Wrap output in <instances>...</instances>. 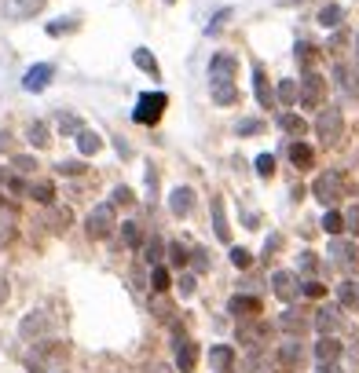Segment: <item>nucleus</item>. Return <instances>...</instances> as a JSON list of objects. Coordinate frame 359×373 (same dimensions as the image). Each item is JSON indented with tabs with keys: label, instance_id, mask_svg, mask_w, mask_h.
I'll return each instance as SVG.
<instances>
[{
	"label": "nucleus",
	"instance_id": "obj_9",
	"mask_svg": "<svg viewBox=\"0 0 359 373\" xmlns=\"http://www.w3.org/2000/svg\"><path fill=\"white\" fill-rule=\"evenodd\" d=\"M176 366H180V373H191L195 366H198V344L195 340H187V337H176Z\"/></svg>",
	"mask_w": 359,
	"mask_h": 373
},
{
	"label": "nucleus",
	"instance_id": "obj_43",
	"mask_svg": "<svg viewBox=\"0 0 359 373\" xmlns=\"http://www.w3.org/2000/svg\"><path fill=\"white\" fill-rule=\"evenodd\" d=\"M132 201H136V198H132L129 187H114V190H110V205H132Z\"/></svg>",
	"mask_w": 359,
	"mask_h": 373
},
{
	"label": "nucleus",
	"instance_id": "obj_39",
	"mask_svg": "<svg viewBox=\"0 0 359 373\" xmlns=\"http://www.w3.org/2000/svg\"><path fill=\"white\" fill-rule=\"evenodd\" d=\"M15 238V216L12 212H0V245H8Z\"/></svg>",
	"mask_w": 359,
	"mask_h": 373
},
{
	"label": "nucleus",
	"instance_id": "obj_23",
	"mask_svg": "<svg viewBox=\"0 0 359 373\" xmlns=\"http://www.w3.org/2000/svg\"><path fill=\"white\" fill-rule=\"evenodd\" d=\"M165 257H169V268H173V271H184L187 263H191V253H187L180 242H169L165 245Z\"/></svg>",
	"mask_w": 359,
	"mask_h": 373
},
{
	"label": "nucleus",
	"instance_id": "obj_41",
	"mask_svg": "<svg viewBox=\"0 0 359 373\" xmlns=\"http://www.w3.org/2000/svg\"><path fill=\"white\" fill-rule=\"evenodd\" d=\"M235 132L238 136H260L264 132V121H260V117H246V121L235 125Z\"/></svg>",
	"mask_w": 359,
	"mask_h": 373
},
{
	"label": "nucleus",
	"instance_id": "obj_35",
	"mask_svg": "<svg viewBox=\"0 0 359 373\" xmlns=\"http://www.w3.org/2000/svg\"><path fill=\"white\" fill-rule=\"evenodd\" d=\"M337 300H341L345 307H356L359 311V282H341L337 285Z\"/></svg>",
	"mask_w": 359,
	"mask_h": 373
},
{
	"label": "nucleus",
	"instance_id": "obj_54",
	"mask_svg": "<svg viewBox=\"0 0 359 373\" xmlns=\"http://www.w3.org/2000/svg\"><path fill=\"white\" fill-rule=\"evenodd\" d=\"M312 55H315V48L308 44V40H301V44H297V59H301V62H308Z\"/></svg>",
	"mask_w": 359,
	"mask_h": 373
},
{
	"label": "nucleus",
	"instance_id": "obj_18",
	"mask_svg": "<svg viewBox=\"0 0 359 373\" xmlns=\"http://www.w3.org/2000/svg\"><path fill=\"white\" fill-rule=\"evenodd\" d=\"M238 340H242V344H249V348H260L264 344V340H268V326H264V322H246V326H238Z\"/></svg>",
	"mask_w": 359,
	"mask_h": 373
},
{
	"label": "nucleus",
	"instance_id": "obj_6",
	"mask_svg": "<svg viewBox=\"0 0 359 373\" xmlns=\"http://www.w3.org/2000/svg\"><path fill=\"white\" fill-rule=\"evenodd\" d=\"M297 84H301V106H308V110H312V106H319V103H323V88H326V81H323L315 70H304V77H301Z\"/></svg>",
	"mask_w": 359,
	"mask_h": 373
},
{
	"label": "nucleus",
	"instance_id": "obj_42",
	"mask_svg": "<svg viewBox=\"0 0 359 373\" xmlns=\"http://www.w3.org/2000/svg\"><path fill=\"white\" fill-rule=\"evenodd\" d=\"M40 326H45V318H40V311H29V315L23 318V326H18V329H23V337H29V333H37Z\"/></svg>",
	"mask_w": 359,
	"mask_h": 373
},
{
	"label": "nucleus",
	"instance_id": "obj_33",
	"mask_svg": "<svg viewBox=\"0 0 359 373\" xmlns=\"http://www.w3.org/2000/svg\"><path fill=\"white\" fill-rule=\"evenodd\" d=\"M275 99L282 103V106H293L301 99V84L297 81H279V92H275Z\"/></svg>",
	"mask_w": 359,
	"mask_h": 373
},
{
	"label": "nucleus",
	"instance_id": "obj_5",
	"mask_svg": "<svg viewBox=\"0 0 359 373\" xmlns=\"http://www.w3.org/2000/svg\"><path fill=\"white\" fill-rule=\"evenodd\" d=\"M238 73V59L227 55V51H216L213 59H209V84H231Z\"/></svg>",
	"mask_w": 359,
	"mask_h": 373
},
{
	"label": "nucleus",
	"instance_id": "obj_46",
	"mask_svg": "<svg viewBox=\"0 0 359 373\" xmlns=\"http://www.w3.org/2000/svg\"><path fill=\"white\" fill-rule=\"evenodd\" d=\"M271 172H275V157H271V154H260V157H257V176L268 179Z\"/></svg>",
	"mask_w": 359,
	"mask_h": 373
},
{
	"label": "nucleus",
	"instance_id": "obj_13",
	"mask_svg": "<svg viewBox=\"0 0 359 373\" xmlns=\"http://www.w3.org/2000/svg\"><path fill=\"white\" fill-rule=\"evenodd\" d=\"M209 366H213L216 373H231V366H235V348H231V344L209 348Z\"/></svg>",
	"mask_w": 359,
	"mask_h": 373
},
{
	"label": "nucleus",
	"instance_id": "obj_45",
	"mask_svg": "<svg viewBox=\"0 0 359 373\" xmlns=\"http://www.w3.org/2000/svg\"><path fill=\"white\" fill-rule=\"evenodd\" d=\"M301 293H304V296H312V300H319V296H326V285H323V282H315V279H308V282L301 285Z\"/></svg>",
	"mask_w": 359,
	"mask_h": 373
},
{
	"label": "nucleus",
	"instance_id": "obj_49",
	"mask_svg": "<svg viewBox=\"0 0 359 373\" xmlns=\"http://www.w3.org/2000/svg\"><path fill=\"white\" fill-rule=\"evenodd\" d=\"M297 263H301V271H304V274H315V268H319L315 253H301V260H297Z\"/></svg>",
	"mask_w": 359,
	"mask_h": 373
},
{
	"label": "nucleus",
	"instance_id": "obj_56",
	"mask_svg": "<svg viewBox=\"0 0 359 373\" xmlns=\"http://www.w3.org/2000/svg\"><path fill=\"white\" fill-rule=\"evenodd\" d=\"M4 300H8V279L0 274V304H4Z\"/></svg>",
	"mask_w": 359,
	"mask_h": 373
},
{
	"label": "nucleus",
	"instance_id": "obj_4",
	"mask_svg": "<svg viewBox=\"0 0 359 373\" xmlns=\"http://www.w3.org/2000/svg\"><path fill=\"white\" fill-rule=\"evenodd\" d=\"M315 132H319L323 143H337L345 136V117L341 110H334V106H326V110L315 117Z\"/></svg>",
	"mask_w": 359,
	"mask_h": 373
},
{
	"label": "nucleus",
	"instance_id": "obj_8",
	"mask_svg": "<svg viewBox=\"0 0 359 373\" xmlns=\"http://www.w3.org/2000/svg\"><path fill=\"white\" fill-rule=\"evenodd\" d=\"M51 77H55V66H51V62H37V66H29V70H26L23 88H26V92H45Z\"/></svg>",
	"mask_w": 359,
	"mask_h": 373
},
{
	"label": "nucleus",
	"instance_id": "obj_29",
	"mask_svg": "<svg viewBox=\"0 0 359 373\" xmlns=\"http://www.w3.org/2000/svg\"><path fill=\"white\" fill-rule=\"evenodd\" d=\"M279 326L286 329V333H304V329H308V318H304L301 311H282V318H279Z\"/></svg>",
	"mask_w": 359,
	"mask_h": 373
},
{
	"label": "nucleus",
	"instance_id": "obj_59",
	"mask_svg": "<svg viewBox=\"0 0 359 373\" xmlns=\"http://www.w3.org/2000/svg\"><path fill=\"white\" fill-rule=\"evenodd\" d=\"M352 359L359 362V340H356V344H352Z\"/></svg>",
	"mask_w": 359,
	"mask_h": 373
},
{
	"label": "nucleus",
	"instance_id": "obj_28",
	"mask_svg": "<svg viewBox=\"0 0 359 373\" xmlns=\"http://www.w3.org/2000/svg\"><path fill=\"white\" fill-rule=\"evenodd\" d=\"M213 231L220 242H231V227H227V216H224V201H213Z\"/></svg>",
	"mask_w": 359,
	"mask_h": 373
},
{
	"label": "nucleus",
	"instance_id": "obj_55",
	"mask_svg": "<svg viewBox=\"0 0 359 373\" xmlns=\"http://www.w3.org/2000/svg\"><path fill=\"white\" fill-rule=\"evenodd\" d=\"M45 8V0H23V15H29V12H40Z\"/></svg>",
	"mask_w": 359,
	"mask_h": 373
},
{
	"label": "nucleus",
	"instance_id": "obj_27",
	"mask_svg": "<svg viewBox=\"0 0 359 373\" xmlns=\"http://www.w3.org/2000/svg\"><path fill=\"white\" fill-rule=\"evenodd\" d=\"M290 162L297 165V168H312V162H315V154H312V146L308 143H290Z\"/></svg>",
	"mask_w": 359,
	"mask_h": 373
},
{
	"label": "nucleus",
	"instance_id": "obj_12",
	"mask_svg": "<svg viewBox=\"0 0 359 373\" xmlns=\"http://www.w3.org/2000/svg\"><path fill=\"white\" fill-rule=\"evenodd\" d=\"M315 359H319V366H326V362H337V359H341V340H337L334 333H323L319 344H315Z\"/></svg>",
	"mask_w": 359,
	"mask_h": 373
},
{
	"label": "nucleus",
	"instance_id": "obj_53",
	"mask_svg": "<svg viewBox=\"0 0 359 373\" xmlns=\"http://www.w3.org/2000/svg\"><path fill=\"white\" fill-rule=\"evenodd\" d=\"M227 15H231L227 8H224V12H216V15H213V23H209V34H216V29H220V26L227 23Z\"/></svg>",
	"mask_w": 359,
	"mask_h": 373
},
{
	"label": "nucleus",
	"instance_id": "obj_38",
	"mask_svg": "<svg viewBox=\"0 0 359 373\" xmlns=\"http://www.w3.org/2000/svg\"><path fill=\"white\" fill-rule=\"evenodd\" d=\"M151 285H154V293H165L169 285H173V274H169V268H162V263H158V268L151 271Z\"/></svg>",
	"mask_w": 359,
	"mask_h": 373
},
{
	"label": "nucleus",
	"instance_id": "obj_22",
	"mask_svg": "<svg viewBox=\"0 0 359 373\" xmlns=\"http://www.w3.org/2000/svg\"><path fill=\"white\" fill-rule=\"evenodd\" d=\"M77 151H81V157H88V154H99V151H103V140H99V132H92V129H81V132H77Z\"/></svg>",
	"mask_w": 359,
	"mask_h": 373
},
{
	"label": "nucleus",
	"instance_id": "obj_3",
	"mask_svg": "<svg viewBox=\"0 0 359 373\" xmlns=\"http://www.w3.org/2000/svg\"><path fill=\"white\" fill-rule=\"evenodd\" d=\"M118 227V220H114V205L107 201V205H96L88 212V220H84V231H88V238H107V234Z\"/></svg>",
	"mask_w": 359,
	"mask_h": 373
},
{
	"label": "nucleus",
	"instance_id": "obj_2",
	"mask_svg": "<svg viewBox=\"0 0 359 373\" xmlns=\"http://www.w3.org/2000/svg\"><path fill=\"white\" fill-rule=\"evenodd\" d=\"M312 194L319 198L323 205H334V201L345 194V176L337 172V168H326L323 176H315V183H312Z\"/></svg>",
	"mask_w": 359,
	"mask_h": 373
},
{
	"label": "nucleus",
	"instance_id": "obj_61",
	"mask_svg": "<svg viewBox=\"0 0 359 373\" xmlns=\"http://www.w3.org/2000/svg\"><path fill=\"white\" fill-rule=\"evenodd\" d=\"M165 4H176V0H165Z\"/></svg>",
	"mask_w": 359,
	"mask_h": 373
},
{
	"label": "nucleus",
	"instance_id": "obj_10",
	"mask_svg": "<svg viewBox=\"0 0 359 373\" xmlns=\"http://www.w3.org/2000/svg\"><path fill=\"white\" fill-rule=\"evenodd\" d=\"M191 209H195V190L191 187H176L173 194H169V212H173L176 220L191 216Z\"/></svg>",
	"mask_w": 359,
	"mask_h": 373
},
{
	"label": "nucleus",
	"instance_id": "obj_36",
	"mask_svg": "<svg viewBox=\"0 0 359 373\" xmlns=\"http://www.w3.org/2000/svg\"><path fill=\"white\" fill-rule=\"evenodd\" d=\"M158 260H162V238H147L143 242V263H151V268H158Z\"/></svg>",
	"mask_w": 359,
	"mask_h": 373
},
{
	"label": "nucleus",
	"instance_id": "obj_21",
	"mask_svg": "<svg viewBox=\"0 0 359 373\" xmlns=\"http://www.w3.org/2000/svg\"><path fill=\"white\" fill-rule=\"evenodd\" d=\"M45 223L51 231H66L70 223H73V212L66 209V205H48V216H45Z\"/></svg>",
	"mask_w": 359,
	"mask_h": 373
},
{
	"label": "nucleus",
	"instance_id": "obj_40",
	"mask_svg": "<svg viewBox=\"0 0 359 373\" xmlns=\"http://www.w3.org/2000/svg\"><path fill=\"white\" fill-rule=\"evenodd\" d=\"M12 168H15L18 176H29V172L37 168V157H29V154H15V157H12Z\"/></svg>",
	"mask_w": 359,
	"mask_h": 373
},
{
	"label": "nucleus",
	"instance_id": "obj_15",
	"mask_svg": "<svg viewBox=\"0 0 359 373\" xmlns=\"http://www.w3.org/2000/svg\"><path fill=\"white\" fill-rule=\"evenodd\" d=\"M312 326L319 329V333H334L337 326H341V311H337V307H319V311H315V318H312Z\"/></svg>",
	"mask_w": 359,
	"mask_h": 373
},
{
	"label": "nucleus",
	"instance_id": "obj_47",
	"mask_svg": "<svg viewBox=\"0 0 359 373\" xmlns=\"http://www.w3.org/2000/svg\"><path fill=\"white\" fill-rule=\"evenodd\" d=\"M55 172H59V176H81V172H84V165H81V162H59V165H55Z\"/></svg>",
	"mask_w": 359,
	"mask_h": 373
},
{
	"label": "nucleus",
	"instance_id": "obj_24",
	"mask_svg": "<svg viewBox=\"0 0 359 373\" xmlns=\"http://www.w3.org/2000/svg\"><path fill=\"white\" fill-rule=\"evenodd\" d=\"M121 245H129V249H143V227L136 220L121 223Z\"/></svg>",
	"mask_w": 359,
	"mask_h": 373
},
{
	"label": "nucleus",
	"instance_id": "obj_37",
	"mask_svg": "<svg viewBox=\"0 0 359 373\" xmlns=\"http://www.w3.org/2000/svg\"><path fill=\"white\" fill-rule=\"evenodd\" d=\"M323 231H326V234H334V238H337L341 231H348V227H345V216H341V212H334V209H330V212L323 216Z\"/></svg>",
	"mask_w": 359,
	"mask_h": 373
},
{
	"label": "nucleus",
	"instance_id": "obj_30",
	"mask_svg": "<svg viewBox=\"0 0 359 373\" xmlns=\"http://www.w3.org/2000/svg\"><path fill=\"white\" fill-rule=\"evenodd\" d=\"M55 129H59L62 136H77L84 125H81V117H73L70 110H59V114H55Z\"/></svg>",
	"mask_w": 359,
	"mask_h": 373
},
{
	"label": "nucleus",
	"instance_id": "obj_32",
	"mask_svg": "<svg viewBox=\"0 0 359 373\" xmlns=\"http://www.w3.org/2000/svg\"><path fill=\"white\" fill-rule=\"evenodd\" d=\"M341 18H345V8L341 4H326L323 12H319V26L323 29H337V26H341Z\"/></svg>",
	"mask_w": 359,
	"mask_h": 373
},
{
	"label": "nucleus",
	"instance_id": "obj_48",
	"mask_svg": "<svg viewBox=\"0 0 359 373\" xmlns=\"http://www.w3.org/2000/svg\"><path fill=\"white\" fill-rule=\"evenodd\" d=\"M345 227H348V231H352V234H356V238H359V205H352V209H348V212H345Z\"/></svg>",
	"mask_w": 359,
	"mask_h": 373
},
{
	"label": "nucleus",
	"instance_id": "obj_57",
	"mask_svg": "<svg viewBox=\"0 0 359 373\" xmlns=\"http://www.w3.org/2000/svg\"><path fill=\"white\" fill-rule=\"evenodd\" d=\"M4 151H8V132H0V157H4Z\"/></svg>",
	"mask_w": 359,
	"mask_h": 373
},
{
	"label": "nucleus",
	"instance_id": "obj_34",
	"mask_svg": "<svg viewBox=\"0 0 359 373\" xmlns=\"http://www.w3.org/2000/svg\"><path fill=\"white\" fill-rule=\"evenodd\" d=\"M213 103L216 106H235L238 103V88L235 84H213Z\"/></svg>",
	"mask_w": 359,
	"mask_h": 373
},
{
	"label": "nucleus",
	"instance_id": "obj_52",
	"mask_svg": "<svg viewBox=\"0 0 359 373\" xmlns=\"http://www.w3.org/2000/svg\"><path fill=\"white\" fill-rule=\"evenodd\" d=\"M191 257H195V268H198V271H206V268H209V253H206V249H195Z\"/></svg>",
	"mask_w": 359,
	"mask_h": 373
},
{
	"label": "nucleus",
	"instance_id": "obj_51",
	"mask_svg": "<svg viewBox=\"0 0 359 373\" xmlns=\"http://www.w3.org/2000/svg\"><path fill=\"white\" fill-rule=\"evenodd\" d=\"M66 29H73V18H59V23H51V26H48V34H51V37H59V34H66Z\"/></svg>",
	"mask_w": 359,
	"mask_h": 373
},
{
	"label": "nucleus",
	"instance_id": "obj_25",
	"mask_svg": "<svg viewBox=\"0 0 359 373\" xmlns=\"http://www.w3.org/2000/svg\"><path fill=\"white\" fill-rule=\"evenodd\" d=\"M132 62H136V66H140L143 73H151L154 81L162 77V66H158V59H154V55H151V51H147V48H136V51H132Z\"/></svg>",
	"mask_w": 359,
	"mask_h": 373
},
{
	"label": "nucleus",
	"instance_id": "obj_19",
	"mask_svg": "<svg viewBox=\"0 0 359 373\" xmlns=\"http://www.w3.org/2000/svg\"><path fill=\"white\" fill-rule=\"evenodd\" d=\"M29 198L37 201V205H55V183L51 179H37V183H29Z\"/></svg>",
	"mask_w": 359,
	"mask_h": 373
},
{
	"label": "nucleus",
	"instance_id": "obj_44",
	"mask_svg": "<svg viewBox=\"0 0 359 373\" xmlns=\"http://www.w3.org/2000/svg\"><path fill=\"white\" fill-rule=\"evenodd\" d=\"M231 263H235V268H242V271H246L249 263H253V253H249V249H238V245H235V249H231Z\"/></svg>",
	"mask_w": 359,
	"mask_h": 373
},
{
	"label": "nucleus",
	"instance_id": "obj_17",
	"mask_svg": "<svg viewBox=\"0 0 359 373\" xmlns=\"http://www.w3.org/2000/svg\"><path fill=\"white\" fill-rule=\"evenodd\" d=\"M253 92H257V103L264 106V110L275 103V95H271V88H268V77H264V66H260V62L253 66Z\"/></svg>",
	"mask_w": 359,
	"mask_h": 373
},
{
	"label": "nucleus",
	"instance_id": "obj_26",
	"mask_svg": "<svg viewBox=\"0 0 359 373\" xmlns=\"http://www.w3.org/2000/svg\"><path fill=\"white\" fill-rule=\"evenodd\" d=\"M279 129L286 132V136H293V140H301V136L308 132V121H304V117H297V114H282V117H279Z\"/></svg>",
	"mask_w": 359,
	"mask_h": 373
},
{
	"label": "nucleus",
	"instance_id": "obj_31",
	"mask_svg": "<svg viewBox=\"0 0 359 373\" xmlns=\"http://www.w3.org/2000/svg\"><path fill=\"white\" fill-rule=\"evenodd\" d=\"M26 140L34 143V146H48V143H51L48 125H45V121H29V125H26Z\"/></svg>",
	"mask_w": 359,
	"mask_h": 373
},
{
	"label": "nucleus",
	"instance_id": "obj_11",
	"mask_svg": "<svg viewBox=\"0 0 359 373\" xmlns=\"http://www.w3.org/2000/svg\"><path fill=\"white\" fill-rule=\"evenodd\" d=\"M271 290H275L279 300H293V296L301 293L297 274H293V271H275V274H271Z\"/></svg>",
	"mask_w": 359,
	"mask_h": 373
},
{
	"label": "nucleus",
	"instance_id": "obj_58",
	"mask_svg": "<svg viewBox=\"0 0 359 373\" xmlns=\"http://www.w3.org/2000/svg\"><path fill=\"white\" fill-rule=\"evenodd\" d=\"M319 373H341V370H337L334 362H326V366H319Z\"/></svg>",
	"mask_w": 359,
	"mask_h": 373
},
{
	"label": "nucleus",
	"instance_id": "obj_14",
	"mask_svg": "<svg viewBox=\"0 0 359 373\" xmlns=\"http://www.w3.org/2000/svg\"><path fill=\"white\" fill-rule=\"evenodd\" d=\"M330 257H334L337 268H352V263H356V245L348 238H334L330 242Z\"/></svg>",
	"mask_w": 359,
	"mask_h": 373
},
{
	"label": "nucleus",
	"instance_id": "obj_20",
	"mask_svg": "<svg viewBox=\"0 0 359 373\" xmlns=\"http://www.w3.org/2000/svg\"><path fill=\"white\" fill-rule=\"evenodd\" d=\"M334 81L341 84L348 95H356V99H359V70H348V66L337 62V66H334Z\"/></svg>",
	"mask_w": 359,
	"mask_h": 373
},
{
	"label": "nucleus",
	"instance_id": "obj_50",
	"mask_svg": "<svg viewBox=\"0 0 359 373\" xmlns=\"http://www.w3.org/2000/svg\"><path fill=\"white\" fill-rule=\"evenodd\" d=\"M180 296H191L195 293V274H180Z\"/></svg>",
	"mask_w": 359,
	"mask_h": 373
},
{
	"label": "nucleus",
	"instance_id": "obj_16",
	"mask_svg": "<svg viewBox=\"0 0 359 373\" xmlns=\"http://www.w3.org/2000/svg\"><path fill=\"white\" fill-rule=\"evenodd\" d=\"M301 359H304V348H301V340H297V337H290L286 344H279V362H282L286 370L301 366Z\"/></svg>",
	"mask_w": 359,
	"mask_h": 373
},
{
	"label": "nucleus",
	"instance_id": "obj_60",
	"mask_svg": "<svg viewBox=\"0 0 359 373\" xmlns=\"http://www.w3.org/2000/svg\"><path fill=\"white\" fill-rule=\"evenodd\" d=\"M356 55H359V34H356Z\"/></svg>",
	"mask_w": 359,
	"mask_h": 373
},
{
	"label": "nucleus",
	"instance_id": "obj_1",
	"mask_svg": "<svg viewBox=\"0 0 359 373\" xmlns=\"http://www.w3.org/2000/svg\"><path fill=\"white\" fill-rule=\"evenodd\" d=\"M165 106H169V95L165 92H147V95H140V103H136L132 121L136 125H158V117H162Z\"/></svg>",
	"mask_w": 359,
	"mask_h": 373
},
{
	"label": "nucleus",
	"instance_id": "obj_7",
	"mask_svg": "<svg viewBox=\"0 0 359 373\" xmlns=\"http://www.w3.org/2000/svg\"><path fill=\"white\" fill-rule=\"evenodd\" d=\"M227 311L235 318H242V322H253V318L260 315V300H257V296H246V293H235L227 300Z\"/></svg>",
	"mask_w": 359,
	"mask_h": 373
}]
</instances>
